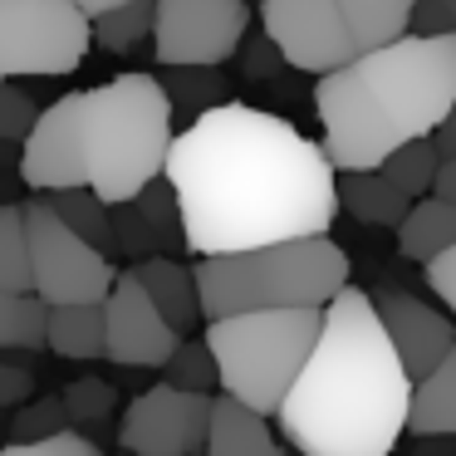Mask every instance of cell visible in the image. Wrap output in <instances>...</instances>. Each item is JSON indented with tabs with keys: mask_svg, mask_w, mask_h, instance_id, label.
Wrapping results in <instances>:
<instances>
[{
	"mask_svg": "<svg viewBox=\"0 0 456 456\" xmlns=\"http://www.w3.org/2000/svg\"><path fill=\"white\" fill-rule=\"evenodd\" d=\"M40 201L54 211V221H60L64 231H74V236L84 240V246L103 250V256L113 250L109 207H103L99 197H89V191H50V197H40Z\"/></svg>",
	"mask_w": 456,
	"mask_h": 456,
	"instance_id": "cell-23",
	"label": "cell"
},
{
	"mask_svg": "<svg viewBox=\"0 0 456 456\" xmlns=\"http://www.w3.org/2000/svg\"><path fill=\"white\" fill-rule=\"evenodd\" d=\"M201 456H285V446L270 432V417H256L250 407L216 393L211 397V427H207V452Z\"/></svg>",
	"mask_w": 456,
	"mask_h": 456,
	"instance_id": "cell-15",
	"label": "cell"
},
{
	"mask_svg": "<svg viewBox=\"0 0 456 456\" xmlns=\"http://www.w3.org/2000/svg\"><path fill=\"white\" fill-rule=\"evenodd\" d=\"M182 338L167 329V319L152 309L142 285L123 270L103 299V358L118 368H162L177 354Z\"/></svg>",
	"mask_w": 456,
	"mask_h": 456,
	"instance_id": "cell-12",
	"label": "cell"
},
{
	"mask_svg": "<svg viewBox=\"0 0 456 456\" xmlns=\"http://www.w3.org/2000/svg\"><path fill=\"white\" fill-rule=\"evenodd\" d=\"M397 250H403V260H417L422 270L432 260H442L446 250H456V207L442 197L412 201V211L397 226Z\"/></svg>",
	"mask_w": 456,
	"mask_h": 456,
	"instance_id": "cell-18",
	"label": "cell"
},
{
	"mask_svg": "<svg viewBox=\"0 0 456 456\" xmlns=\"http://www.w3.org/2000/svg\"><path fill=\"white\" fill-rule=\"evenodd\" d=\"M319 329H324V309H280V314H240L207 324L201 344L216 363L221 397L250 407L256 417H275L314 354Z\"/></svg>",
	"mask_w": 456,
	"mask_h": 456,
	"instance_id": "cell-6",
	"label": "cell"
},
{
	"mask_svg": "<svg viewBox=\"0 0 456 456\" xmlns=\"http://www.w3.org/2000/svg\"><path fill=\"white\" fill-rule=\"evenodd\" d=\"M25 236H30V295L45 309H79L109 299L118 280L113 260L64 231L40 197L25 201Z\"/></svg>",
	"mask_w": 456,
	"mask_h": 456,
	"instance_id": "cell-8",
	"label": "cell"
},
{
	"mask_svg": "<svg viewBox=\"0 0 456 456\" xmlns=\"http://www.w3.org/2000/svg\"><path fill=\"white\" fill-rule=\"evenodd\" d=\"M432 197H442V201H452V207H456V158H442V172H436Z\"/></svg>",
	"mask_w": 456,
	"mask_h": 456,
	"instance_id": "cell-39",
	"label": "cell"
},
{
	"mask_svg": "<svg viewBox=\"0 0 456 456\" xmlns=\"http://www.w3.org/2000/svg\"><path fill=\"white\" fill-rule=\"evenodd\" d=\"M250 35V5L240 0H158L152 54L158 69H221Z\"/></svg>",
	"mask_w": 456,
	"mask_h": 456,
	"instance_id": "cell-9",
	"label": "cell"
},
{
	"mask_svg": "<svg viewBox=\"0 0 456 456\" xmlns=\"http://www.w3.org/2000/svg\"><path fill=\"white\" fill-rule=\"evenodd\" d=\"M118 456H123V452H118Z\"/></svg>",
	"mask_w": 456,
	"mask_h": 456,
	"instance_id": "cell-41",
	"label": "cell"
},
{
	"mask_svg": "<svg viewBox=\"0 0 456 456\" xmlns=\"http://www.w3.org/2000/svg\"><path fill=\"white\" fill-rule=\"evenodd\" d=\"M74 5L89 20L94 45H103L109 54H133L142 40H152L158 0H74Z\"/></svg>",
	"mask_w": 456,
	"mask_h": 456,
	"instance_id": "cell-16",
	"label": "cell"
},
{
	"mask_svg": "<svg viewBox=\"0 0 456 456\" xmlns=\"http://www.w3.org/2000/svg\"><path fill=\"white\" fill-rule=\"evenodd\" d=\"M45 319H50V309L35 295H5V289H0V358L40 354L45 348Z\"/></svg>",
	"mask_w": 456,
	"mask_h": 456,
	"instance_id": "cell-24",
	"label": "cell"
},
{
	"mask_svg": "<svg viewBox=\"0 0 456 456\" xmlns=\"http://www.w3.org/2000/svg\"><path fill=\"white\" fill-rule=\"evenodd\" d=\"M422 40H452L456 35V0H412V30Z\"/></svg>",
	"mask_w": 456,
	"mask_h": 456,
	"instance_id": "cell-33",
	"label": "cell"
},
{
	"mask_svg": "<svg viewBox=\"0 0 456 456\" xmlns=\"http://www.w3.org/2000/svg\"><path fill=\"white\" fill-rule=\"evenodd\" d=\"M162 383L177 387V393H191V397H216L221 393L216 363H211V354H207L201 338H182L177 354L162 363Z\"/></svg>",
	"mask_w": 456,
	"mask_h": 456,
	"instance_id": "cell-28",
	"label": "cell"
},
{
	"mask_svg": "<svg viewBox=\"0 0 456 456\" xmlns=\"http://www.w3.org/2000/svg\"><path fill=\"white\" fill-rule=\"evenodd\" d=\"M368 299H373V314H378V324H383L387 344H393L397 363H403L407 383H422V378L456 348V324L442 309L427 305V299L407 295V289H387V285L368 289Z\"/></svg>",
	"mask_w": 456,
	"mask_h": 456,
	"instance_id": "cell-13",
	"label": "cell"
},
{
	"mask_svg": "<svg viewBox=\"0 0 456 456\" xmlns=\"http://www.w3.org/2000/svg\"><path fill=\"white\" fill-rule=\"evenodd\" d=\"M236 60H240V69H246V79H260V84H270L280 74V64H285V60H280V50L265 40V35H256V40L240 45Z\"/></svg>",
	"mask_w": 456,
	"mask_h": 456,
	"instance_id": "cell-35",
	"label": "cell"
},
{
	"mask_svg": "<svg viewBox=\"0 0 456 456\" xmlns=\"http://www.w3.org/2000/svg\"><path fill=\"white\" fill-rule=\"evenodd\" d=\"M260 35L275 45L289 69L314 74V79H329L358 60L344 0H265Z\"/></svg>",
	"mask_w": 456,
	"mask_h": 456,
	"instance_id": "cell-10",
	"label": "cell"
},
{
	"mask_svg": "<svg viewBox=\"0 0 456 456\" xmlns=\"http://www.w3.org/2000/svg\"><path fill=\"white\" fill-rule=\"evenodd\" d=\"M197 305L207 324L280 309H329L348 289V256L338 240H285L240 256H216L191 265Z\"/></svg>",
	"mask_w": 456,
	"mask_h": 456,
	"instance_id": "cell-5",
	"label": "cell"
},
{
	"mask_svg": "<svg viewBox=\"0 0 456 456\" xmlns=\"http://www.w3.org/2000/svg\"><path fill=\"white\" fill-rule=\"evenodd\" d=\"M45 348L54 358H103V305H79V309H50L45 319Z\"/></svg>",
	"mask_w": 456,
	"mask_h": 456,
	"instance_id": "cell-22",
	"label": "cell"
},
{
	"mask_svg": "<svg viewBox=\"0 0 456 456\" xmlns=\"http://www.w3.org/2000/svg\"><path fill=\"white\" fill-rule=\"evenodd\" d=\"M152 79H158L162 99L172 109V123L187 118V128L231 103V79L221 69H158Z\"/></svg>",
	"mask_w": 456,
	"mask_h": 456,
	"instance_id": "cell-19",
	"label": "cell"
},
{
	"mask_svg": "<svg viewBox=\"0 0 456 456\" xmlns=\"http://www.w3.org/2000/svg\"><path fill=\"white\" fill-rule=\"evenodd\" d=\"M407 456H456V442H446V436H412Z\"/></svg>",
	"mask_w": 456,
	"mask_h": 456,
	"instance_id": "cell-38",
	"label": "cell"
},
{
	"mask_svg": "<svg viewBox=\"0 0 456 456\" xmlns=\"http://www.w3.org/2000/svg\"><path fill=\"white\" fill-rule=\"evenodd\" d=\"M109 231H113V250H118V256H133V265L162 256L158 240H152V231L142 226V216L133 207H113L109 211Z\"/></svg>",
	"mask_w": 456,
	"mask_h": 456,
	"instance_id": "cell-31",
	"label": "cell"
},
{
	"mask_svg": "<svg viewBox=\"0 0 456 456\" xmlns=\"http://www.w3.org/2000/svg\"><path fill=\"white\" fill-rule=\"evenodd\" d=\"M128 275L142 285V295L152 299V309H158V314L167 319V329H172L177 338L187 334V329H197V319H201L197 280H191V270L182 265V260L152 256V260H138V265H133Z\"/></svg>",
	"mask_w": 456,
	"mask_h": 456,
	"instance_id": "cell-14",
	"label": "cell"
},
{
	"mask_svg": "<svg viewBox=\"0 0 456 456\" xmlns=\"http://www.w3.org/2000/svg\"><path fill=\"white\" fill-rule=\"evenodd\" d=\"M40 118V103L15 84H0V142H25Z\"/></svg>",
	"mask_w": 456,
	"mask_h": 456,
	"instance_id": "cell-32",
	"label": "cell"
},
{
	"mask_svg": "<svg viewBox=\"0 0 456 456\" xmlns=\"http://www.w3.org/2000/svg\"><path fill=\"white\" fill-rule=\"evenodd\" d=\"M407 436H446V442H456V348L422 383H412Z\"/></svg>",
	"mask_w": 456,
	"mask_h": 456,
	"instance_id": "cell-17",
	"label": "cell"
},
{
	"mask_svg": "<svg viewBox=\"0 0 456 456\" xmlns=\"http://www.w3.org/2000/svg\"><path fill=\"white\" fill-rule=\"evenodd\" d=\"M0 456H103L99 446L89 442V436H79V432H64V436H54V442H35V446H0Z\"/></svg>",
	"mask_w": 456,
	"mask_h": 456,
	"instance_id": "cell-34",
	"label": "cell"
},
{
	"mask_svg": "<svg viewBox=\"0 0 456 456\" xmlns=\"http://www.w3.org/2000/svg\"><path fill=\"white\" fill-rule=\"evenodd\" d=\"M436 172H442V152L432 148V138H422V142H407V148H397L393 158L378 167V177H383L387 187H397L407 201H422V197H432Z\"/></svg>",
	"mask_w": 456,
	"mask_h": 456,
	"instance_id": "cell-25",
	"label": "cell"
},
{
	"mask_svg": "<svg viewBox=\"0 0 456 456\" xmlns=\"http://www.w3.org/2000/svg\"><path fill=\"white\" fill-rule=\"evenodd\" d=\"M162 182L182 211V246L197 260L314 240L338 216V177L324 148L240 99L172 138Z\"/></svg>",
	"mask_w": 456,
	"mask_h": 456,
	"instance_id": "cell-1",
	"label": "cell"
},
{
	"mask_svg": "<svg viewBox=\"0 0 456 456\" xmlns=\"http://www.w3.org/2000/svg\"><path fill=\"white\" fill-rule=\"evenodd\" d=\"M422 280H427V285H432V295L442 299L446 319H452V324H456V250H446L442 260H432Z\"/></svg>",
	"mask_w": 456,
	"mask_h": 456,
	"instance_id": "cell-37",
	"label": "cell"
},
{
	"mask_svg": "<svg viewBox=\"0 0 456 456\" xmlns=\"http://www.w3.org/2000/svg\"><path fill=\"white\" fill-rule=\"evenodd\" d=\"M60 403H64V417H69V432H74V427L109 422L113 407H118V387L103 383V378H79V383L60 387Z\"/></svg>",
	"mask_w": 456,
	"mask_h": 456,
	"instance_id": "cell-29",
	"label": "cell"
},
{
	"mask_svg": "<svg viewBox=\"0 0 456 456\" xmlns=\"http://www.w3.org/2000/svg\"><path fill=\"white\" fill-rule=\"evenodd\" d=\"M133 211L142 216V226L152 231V240H158V250L167 260H177V250H187L182 246V211H177V197H172V187L167 182H148V187L138 191V201H128Z\"/></svg>",
	"mask_w": 456,
	"mask_h": 456,
	"instance_id": "cell-27",
	"label": "cell"
},
{
	"mask_svg": "<svg viewBox=\"0 0 456 456\" xmlns=\"http://www.w3.org/2000/svg\"><path fill=\"white\" fill-rule=\"evenodd\" d=\"M456 109V35H403L378 54L314 84V113L324 123V158L334 177L378 172L397 148L436 138Z\"/></svg>",
	"mask_w": 456,
	"mask_h": 456,
	"instance_id": "cell-4",
	"label": "cell"
},
{
	"mask_svg": "<svg viewBox=\"0 0 456 456\" xmlns=\"http://www.w3.org/2000/svg\"><path fill=\"white\" fill-rule=\"evenodd\" d=\"M0 289H5V295H30L25 201H0Z\"/></svg>",
	"mask_w": 456,
	"mask_h": 456,
	"instance_id": "cell-26",
	"label": "cell"
},
{
	"mask_svg": "<svg viewBox=\"0 0 456 456\" xmlns=\"http://www.w3.org/2000/svg\"><path fill=\"white\" fill-rule=\"evenodd\" d=\"M211 427V397H191L158 383L123 407L118 452L123 456H201Z\"/></svg>",
	"mask_w": 456,
	"mask_h": 456,
	"instance_id": "cell-11",
	"label": "cell"
},
{
	"mask_svg": "<svg viewBox=\"0 0 456 456\" xmlns=\"http://www.w3.org/2000/svg\"><path fill=\"white\" fill-rule=\"evenodd\" d=\"M344 11H348L358 60L387 50L412 30V0H344Z\"/></svg>",
	"mask_w": 456,
	"mask_h": 456,
	"instance_id": "cell-21",
	"label": "cell"
},
{
	"mask_svg": "<svg viewBox=\"0 0 456 456\" xmlns=\"http://www.w3.org/2000/svg\"><path fill=\"white\" fill-rule=\"evenodd\" d=\"M30 397H35V373H30V363L0 358V407H25Z\"/></svg>",
	"mask_w": 456,
	"mask_h": 456,
	"instance_id": "cell-36",
	"label": "cell"
},
{
	"mask_svg": "<svg viewBox=\"0 0 456 456\" xmlns=\"http://www.w3.org/2000/svg\"><path fill=\"white\" fill-rule=\"evenodd\" d=\"M407 383L368 289L348 285L324 309L305 373L280 407V436L299 456H393L407 436Z\"/></svg>",
	"mask_w": 456,
	"mask_h": 456,
	"instance_id": "cell-2",
	"label": "cell"
},
{
	"mask_svg": "<svg viewBox=\"0 0 456 456\" xmlns=\"http://www.w3.org/2000/svg\"><path fill=\"white\" fill-rule=\"evenodd\" d=\"M94 50L74 0H0V84L64 79Z\"/></svg>",
	"mask_w": 456,
	"mask_h": 456,
	"instance_id": "cell-7",
	"label": "cell"
},
{
	"mask_svg": "<svg viewBox=\"0 0 456 456\" xmlns=\"http://www.w3.org/2000/svg\"><path fill=\"white\" fill-rule=\"evenodd\" d=\"M338 211H348L358 226L397 231L403 216L412 211V201H407L397 187H387L378 172H354V177H338Z\"/></svg>",
	"mask_w": 456,
	"mask_h": 456,
	"instance_id": "cell-20",
	"label": "cell"
},
{
	"mask_svg": "<svg viewBox=\"0 0 456 456\" xmlns=\"http://www.w3.org/2000/svg\"><path fill=\"white\" fill-rule=\"evenodd\" d=\"M432 148L442 152V158H456V109H452V118L436 128V138H432Z\"/></svg>",
	"mask_w": 456,
	"mask_h": 456,
	"instance_id": "cell-40",
	"label": "cell"
},
{
	"mask_svg": "<svg viewBox=\"0 0 456 456\" xmlns=\"http://www.w3.org/2000/svg\"><path fill=\"white\" fill-rule=\"evenodd\" d=\"M15 446H35V442H54V436L69 432V417H64V403L60 393H45V397H30L25 407H15Z\"/></svg>",
	"mask_w": 456,
	"mask_h": 456,
	"instance_id": "cell-30",
	"label": "cell"
},
{
	"mask_svg": "<svg viewBox=\"0 0 456 456\" xmlns=\"http://www.w3.org/2000/svg\"><path fill=\"white\" fill-rule=\"evenodd\" d=\"M172 109L152 74H118L40 109L20 142V182L30 191H89L103 207H128L162 177L172 148Z\"/></svg>",
	"mask_w": 456,
	"mask_h": 456,
	"instance_id": "cell-3",
	"label": "cell"
}]
</instances>
